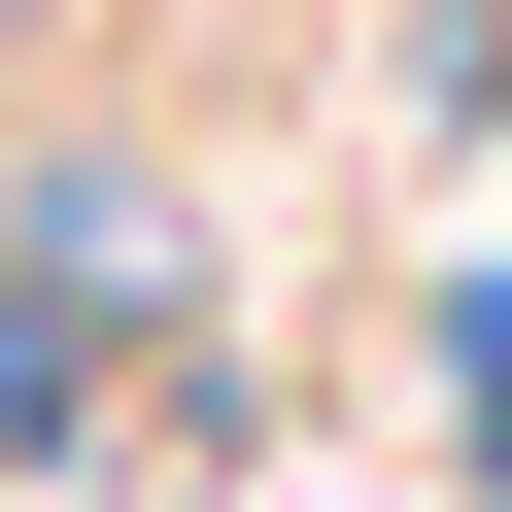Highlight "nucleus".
<instances>
[{"mask_svg": "<svg viewBox=\"0 0 512 512\" xmlns=\"http://www.w3.org/2000/svg\"><path fill=\"white\" fill-rule=\"evenodd\" d=\"M444 444H478V478H512V308H444Z\"/></svg>", "mask_w": 512, "mask_h": 512, "instance_id": "obj_1", "label": "nucleus"}]
</instances>
